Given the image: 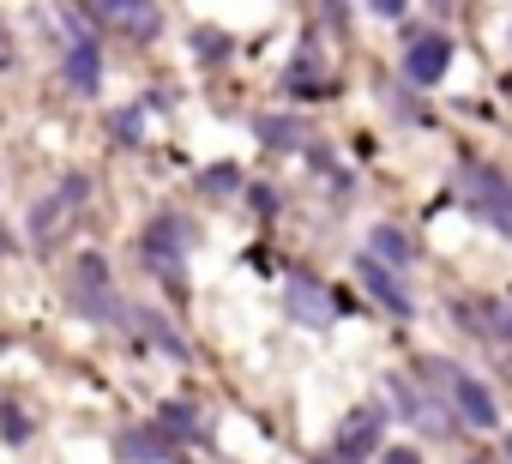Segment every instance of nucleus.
<instances>
[{"mask_svg": "<svg viewBox=\"0 0 512 464\" xmlns=\"http://www.w3.org/2000/svg\"><path fill=\"white\" fill-rule=\"evenodd\" d=\"M73 302H79V314H91V320H103V326H121V302H115V290H109L103 254H79V260H73Z\"/></svg>", "mask_w": 512, "mask_h": 464, "instance_id": "f257e3e1", "label": "nucleus"}, {"mask_svg": "<svg viewBox=\"0 0 512 464\" xmlns=\"http://www.w3.org/2000/svg\"><path fill=\"white\" fill-rule=\"evenodd\" d=\"M458 193H464V205L476 211V217H488L494 229H500V236H512V187L494 175V169H464L458 175Z\"/></svg>", "mask_w": 512, "mask_h": 464, "instance_id": "f03ea898", "label": "nucleus"}, {"mask_svg": "<svg viewBox=\"0 0 512 464\" xmlns=\"http://www.w3.org/2000/svg\"><path fill=\"white\" fill-rule=\"evenodd\" d=\"M193 248V229L181 223V217H157L151 229H145V260H151V272L163 278V284H181V254Z\"/></svg>", "mask_w": 512, "mask_h": 464, "instance_id": "7ed1b4c3", "label": "nucleus"}, {"mask_svg": "<svg viewBox=\"0 0 512 464\" xmlns=\"http://www.w3.org/2000/svg\"><path fill=\"white\" fill-rule=\"evenodd\" d=\"M284 314H290L296 326H308V332H326V326H332V296H326V284H320V278H290V284H284Z\"/></svg>", "mask_w": 512, "mask_h": 464, "instance_id": "20e7f679", "label": "nucleus"}, {"mask_svg": "<svg viewBox=\"0 0 512 464\" xmlns=\"http://www.w3.org/2000/svg\"><path fill=\"white\" fill-rule=\"evenodd\" d=\"M85 7L97 19H109L115 31H127V37H157L163 31V7H157V0H85Z\"/></svg>", "mask_w": 512, "mask_h": 464, "instance_id": "39448f33", "label": "nucleus"}, {"mask_svg": "<svg viewBox=\"0 0 512 464\" xmlns=\"http://www.w3.org/2000/svg\"><path fill=\"white\" fill-rule=\"evenodd\" d=\"M380 428H386V410H380V404L350 410L344 428H338V458H344V464H362V458L380 446Z\"/></svg>", "mask_w": 512, "mask_h": 464, "instance_id": "423d86ee", "label": "nucleus"}, {"mask_svg": "<svg viewBox=\"0 0 512 464\" xmlns=\"http://www.w3.org/2000/svg\"><path fill=\"white\" fill-rule=\"evenodd\" d=\"M356 278H362V290H368L380 308H392V314H410V290H404V278H398L386 260L362 254V260H356Z\"/></svg>", "mask_w": 512, "mask_h": 464, "instance_id": "0eeeda50", "label": "nucleus"}, {"mask_svg": "<svg viewBox=\"0 0 512 464\" xmlns=\"http://www.w3.org/2000/svg\"><path fill=\"white\" fill-rule=\"evenodd\" d=\"M446 67H452V43L446 37H410V55H404L410 85H440Z\"/></svg>", "mask_w": 512, "mask_h": 464, "instance_id": "6e6552de", "label": "nucleus"}, {"mask_svg": "<svg viewBox=\"0 0 512 464\" xmlns=\"http://www.w3.org/2000/svg\"><path fill=\"white\" fill-rule=\"evenodd\" d=\"M446 386H452V404H458V416H464L470 428H494V422H500V410H494V398H488V386H482V380L452 374Z\"/></svg>", "mask_w": 512, "mask_h": 464, "instance_id": "1a4fd4ad", "label": "nucleus"}, {"mask_svg": "<svg viewBox=\"0 0 512 464\" xmlns=\"http://www.w3.org/2000/svg\"><path fill=\"white\" fill-rule=\"evenodd\" d=\"M85 193H91V187H85V175H73V181L55 193V199H43V205L31 211V236H37V242H55V229H61V211H67V205H79Z\"/></svg>", "mask_w": 512, "mask_h": 464, "instance_id": "9d476101", "label": "nucleus"}, {"mask_svg": "<svg viewBox=\"0 0 512 464\" xmlns=\"http://www.w3.org/2000/svg\"><path fill=\"white\" fill-rule=\"evenodd\" d=\"M67 85H73L79 97H91V91L103 85V49H97L91 37L73 43V55H67Z\"/></svg>", "mask_w": 512, "mask_h": 464, "instance_id": "9b49d317", "label": "nucleus"}, {"mask_svg": "<svg viewBox=\"0 0 512 464\" xmlns=\"http://www.w3.org/2000/svg\"><path fill=\"white\" fill-rule=\"evenodd\" d=\"M121 458H127V464H169L163 428H127V434H121Z\"/></svg>", "mask_w": 512, "mask_h": 464, "instance_id": "f8f14e48", "label": "nucleus"}, {"mask_svg": "<svg viewBox=\"0 0 512 464\" xmlns=\"http://www.w3.org/2000/svg\"><path fill=\"white\" fill-rule=\"evenodd\" d=\"M133 326H139V332H145V338H151V344H157L163 356H175V362H187V338H181L175 326H163V314H151V308H139V314H133Z\"/></svg>", "mask_w": 512, "mask_h": 464, "instance_id": "ddd939ff", "label": "nucleus"}, {"mask_svg": "<svg viewBox=\"0 0 512 464\" xmlns=\"http://www.w3.org/2000/svg\"><path fill=\"white\" fill-rule=\"evenodd\" d=\"M157 428H163V434H175V440H205V422H199V410H193V404H163Z\"/></svg>", "mask_w": 512, "mask_h": 464, "instance_id": "4468645a", "label": "nucleus"}, {"mask_svg": "<svg viewBox=\"0 0 512 464\" xmlns=\"http://www.w3.org/2000/svg\"><path fill=\"white\" fill-rule=\"evenodd\" d=\"M253 133H260L266 145H278V151H296L302 145V121H290V115H260V121H253Z\"/></svg>", "mask_w": 512, "mask_h": 464, "instance_id": "2eb2a0df", "label": "nucleus"}, {"mask_svg": "<svg viewBox=\"0 0 512 464\" xmlns=\"http://www.w3.org/2000/svg\"><path fill=\"white\" fill-rule=\"evenodd\" d=\"M199 187H205V193H235V187H241V169H235V163H211V169L199 175Z\"/></svg>", "mask_w": 512, "mask_h": 464, "instance_id": "dca6fc26", "label": "nucleus"}, {"mask_svg": "<svg viewBox=\"0 0 512 464\" xmlns=\"http://www.w3.org/2000/svg\"><path fill=\"white\" fill-rule=\"evenodd\" d=\"M374 248H380L386 260H410V242L398 236V229H392V223H380V229H374Z\"/></svg>", "mask_w": 512, "mask_h": 464, "instance_id": "f3484780", "label": "nucleus"}, {"mask_svg": "<svg viewBox=\"0 0 512 464\" xmlns=\"http://www.w3.org/2000/svg\"><path fill=\"white\" fill-rule=\"evenodd\" d=\"M193 55H199V61H223V55H229V37H217V31H199V37H193Z\"/></svg>", "mask_w": 512, "mask_h": 464, "instance_id": "a211bd4d", "label": "nucleus"}, {"mask_svg": "<svg viewBox=\"0 0 512 464\" xmlns=\"http://www.w3.org/2000/svg\"><path fill=\"white\" fill-rule=\"evenodd\" d=\"M109 127H115V139H127V145L145 133V127H139V109H115V121H109Z\"/></svg>", "mask_w": 512, "mask_h": 464, "instance_id": "6ab92c4d", "label": "nucleus"}, {"mask_svg": "<svg viewBox=\"0 0 512 464\" xmlns=\"http://www.w3.org/2000/svg\"><path fill=\"white\" fill-rule=\"evenodd\" d=\"M0 434H7V440H25V434H31V422L7 404V410H0Z\"/></svg>", "mask_w": 512, "mask_h": 464, "instance_id": "aec40b11", "label": "nucleus"}, {"mask_svg": "<svg viewBox=\"0 0 512 464\" xmlns=\"http://www.w3.org/2000/svg\"><path fill=\"white\" fill-rule=\"evenodd\" d=\"M380 464H422V452L416 446H392V452H380Z\"/></svg>", "mask_w": 512, "mask_h": 464, "instance_id": "412c9836", "label": "nucleus"}, {"mask_svg": "<svg viewBox=\"0 0 512 464\" xmlns=\"http://www.w3.org/2000/svg\"><path fill=\"white\" fill-rule=\"evenodd\" d=\"M410 7V0H368V13H380V19H398Z\"/></svg>", "mask_w": 512, "mask_h": 464, "instance_id": "4be33fe9", "label": "nucleus"}, {"mask_svg": "<svg viewBox=\"0 0 512 464\" xmlns=\"http://www.w3.org/2000/svg\"><path fill=\"white\" fill-rule=\"evenodd\" d=\"M500 332H506V338H512V314H500Z\"/></svg>", "mask_w": 512, "mask_h": 464, "instance_id": "5701e85b", "label": "nucleus"}, {"mask_svg": "<svg viewBox=\"0 0 512 464\" xmlns=\"http://www.w3.org/2000/svg\"><path fill=\"white\" fill-rule=\"evenodd\" d=\"M506 458H512V434H506Z\"/></svg>", "mask_w": 512, "mask_h": 464, "instance_id": "b1692460", "label": "nucleus"}, {"mask_svg": "<svg viewBox=\"0 0 512 464\" xmlns=\"http://www.w3.org/2000/svg\"><path fill=\"white\" fill-rule=\"evenodd\" d=\"M506 37H512V31H506Z\"/></svg>", "mask_w": 512, "mask_h": 464, "instance_id": "393cba45", "label": "nucleus"}]
</instances>
